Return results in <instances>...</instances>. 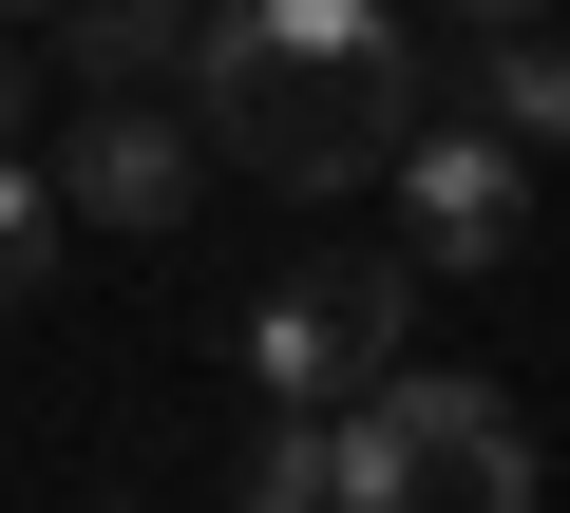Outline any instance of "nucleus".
Instances as JSON below:
<instances>
[{"label": "nucleus", "instance_id": "f257e3e1", "mask_svg": "<svg viewBox=\"0 0 570 513\" xmlns=\"http://www.w3.org/2000/svg\"><path fill=\"white\" fill-rule=\"evenodd\" d=\"M190 115L209 152H247L266 190H362L419 134V58L400 0H209L190 20Z\"/></svg>", "mask_w": 570, "mask_h": 513}, {"label": "nucleus", "instance_id": "f03ea898", "mask_svg": "<svg viewBox=\"0 0 570 513\" xmlns=\"http://www.w3.org/2000/svg\"><path fill=\"white\" fill-rule=\"evenodd\" d=\"M400 324H419V247H400V267H305V286L247 305V381H266L285 418L381 399V381H400Z\"/></svg>", "mask_w": 570, "mask_h": 513}, {"label": "nucleus", "instance_id": "7ed1b4c3", "mask_svg": "<svg viewBox=\"0 0 570 513\" xmlns=\"http://www.w3.org/2000/svg\"><path fill=\"white\" fill-rule=\"evenodd\" d=\"M381 418L419 437V513H532V418H513L494 381L400 362V381H381Z\"/></svg>", "mask_w": 570, "mask_h": 513}, {"label": "nucleus", "instance_id": "20e7f679", "mask_svg": "<svg viewBox=\"0 0 570 513\" xmlns=\"http://www.w3.org/2000/svg\"><path fill=\"white\" fill-rule=\"evenodd\" d=\"M513 228H532V171L494 152V115L400 134V247L419 267H513Z\"/></svg>", "mask_w": 570, "mask_h": 513}, {"label": "nucleus", "instance_id": "39448f33", "mask_svg": "<svg viewBox=\"0 0 570 513\" xmlns=\"http://www.w3.org/2000/svg\"><path fill=\"white\" fill-rule=\"evenodd\" d=\"M190 134H209V115H153V96H96V115H77V152H58V190H77L96 228H190V171H209Z\"/></svg>", "mask_w": 570, "mask_h": 513}, {"label": "nucleus", "instance_id": "423d86ee", "mask_svg": "<svg viewBox=\"0 0 570 513\" xmlns=\"http://www.w3.org/2000/svg\"><path fill=\"white\" fill-rule=\"evenodd\" d=\"M475 115L513 152H570V39L551 20H475Z\"/></svg>", "mask_w": 570, "mask_h": 513}, {"label": "nucleus", "instance_id": "0eeeda50", "mask_svg": "<svg viewBox=\"0 0 570 513\" xmlns=\"http://www.w3.org/2000/svg\"><path fill=\"white\" fill-rule=\"evenodd\" d=\"M190 20H209V0H58V58H77L96 96H153V77L190 58Z\"/></svg>", "mask_w": 570, "mask_h": 513}, {"label": "nucleus", "instance_id": "6e6552de", "mask_svg": "<svg viewBox=\"0 0 570 513\" xmlns=\"http://www.w3.org/2000/svg\"><path fill=\"white\" fill-rule=\"evenodd\" d=\"M58 228H77V190H58L39 152H0V305H39V267H58Z\"/></svg>", "mask_w": 570, "mask_h": 513}, {"label": "nucleus", "instance_id": "1a4fd4ad", "mask_svg": "<svg viewBox=\"0 0 570 513\" xmlns=\"http://www.w3.org/2000/svg\"><path fill=\"white\" fill-rule=\"evenodd\" d=\"M20 115H39V39L0 20V152H20Z\"/></svg>", "mask_w": 570, "mask_h": 513}, {"label": "nucleus", "instance_id": "9d476101", "mask_svg": "<svg viewBox=\"0 0 570 513\" xmlns=\"http://www.w3.org/2000/svg\"><path fill=\"white\" fill-rule=\"evenodd\" d=\"M0 20H20V39H58V0H0Z\"/></svg>", "mask_w": 570, "mask_h": 513}, {"label": "nucleus", "instance_id": "9b49d317", "mask_svg": "<svg viewBox=\"0 0 570 513\" xmlns=\"http://www.w3.org/2000/svg\"><path fill=\"white\" fill-rule=\"evenodd\" d=\"M475 20H532V0H475Z\"/></svg>", "mask_w": 570, "mask_h": 513}, {"label": "nucleus", "instance_id": "f8f14e48", "mask_svg": "<svg viewBox=\"0 0 570 513\" xmlns=\"http://www.w3.org/2000/svg\"><path fill=\"white\" fill-rule=\"evenodd\" d=\"M228 513H247V494H228Z\"/></svg>", "mask_w": 570, "mask_h": 513}]
</instances>
